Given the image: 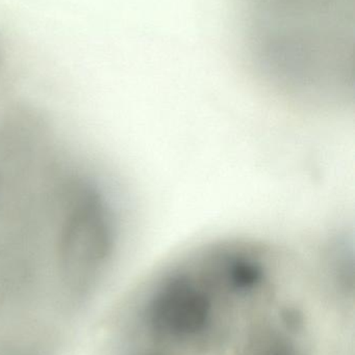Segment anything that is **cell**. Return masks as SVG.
I'll use <instances>...</instances> for the list:
<instances>
[{"mask_svg": "<svg viewBox=\"0 0 355 355\" xmlns=\"http://www.w3.org/2000/svg\"><path fill=\"white\" fill-rule=\"evenodd\" d=\"M244 49L286 87L315 89L347 74L354 0H236Z\"/></svg>", "mask_w": 355, "mask_h": 355, "instance_id": "6da1fadb", "label": "cell"}]
</instances>
